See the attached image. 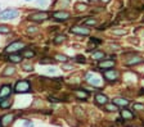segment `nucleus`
Segmentation results:
<instances>
[{"label":"nucleus","mask_w":144,"mask_h":127,"mask_svg":"<svg viewBox=\"0 0 144 127\" xmlns=\"http://www.w3.org/2000/svg\"><path fill=\"white\" fill-rule=\"evenodd\" d=\"M113 66H115L113 60H102L99 63V68H103V69H111L113 68Z\"/></svg>","instance_id":"ddd939ff"},{"label":"nucleus","mask_w":144,"mask_h":127,"mask_svg":"<svg viewBox=\"0 0 144 127\" xmlns=\"http://www.w3.org/2000/svg\"><path fill=\"white\" fill-rule=\"evenodd\" d=\"M91 42H95V44H100V40H97L95 37H93V39H91Z\"/></svg>","instance_id":"58836bf2"},{"label":"nucleus","mask_w":144,"mask_h":127,"mask_svg":"<svg viewBox=\"0 0 144 127\" xmlns=\"http://www.w3.org/2000/svg\"><path fill=\"white\" fill-rule=\"evenodd\" d=\"M91 57H93V59H95V60H102V59H104L106 54L103 53V51H99V50H97V51H94V53L91 54Z\"/></svg>","instance_id":"f3484780"},{"label":"nucleus","mask_w":144,"mask_h":127,"mask_svg":"<svg viewBox=\"0 0 144 127\" xmlns=\"http://www.w3.org/2000/svg\"><path fill=\"white\" fill-rule=\"evenodd\" d=\"M37 5H46V0H36Z\"/></svg>","instance_id":"f704fd0d"},{"label":"nucleus","mask_w":144,"mask_h":127,"mask_svg":"<svg viewBox=\"0 0 144 127\" xmlns=\"http://www.w3.org/2000/svg\"><path fill=\"white\" fill-rule=\"evenodd\" d=\"M73 94L77 99L80 100H86L89 98V93L85 91V90H73Z\"/></svg>","instance_id":"1a4fd4ad"},{"label":"nucleus","mask_w":144,"mask_h":127,"mask_svg":"<svg viewBox=\"0 0 144 127\" xmlns=\"http://www.w3.org/2000/svg\"><path fill=\"white\" fill-rule=\"evenodd\" d=\"M27 32H28V33H35V32H37V28H36V27H28Z\"/></svg>","instance_id":"72a5a7b5"},{"label":"nucleus","mask_w":144,"mask_h":127,"mask_svg":"<svg viewBox=\"0 0 144 127\" xmlns=\"http://www.w3.org/2000/svg\"><path fill=\"white\" fill-rule=\"evenodd\" d=\"M134 111H144V104H139V103H135L133 105Z\"/></svg>","instance_id":"cd10ccee"},{"label":"nucleus","mask_w":144,"mask_h":127,"mask_svg":"<svg viewBox=\"0 0 144 127\" xmlns=\"http://www.w3.org/2000/svg\"><path fill=\"white\" fill-rule=\"evenodd\" d=\"M103 77H104L106 80H108V81H115L118 77V72L116 69H106L104 72H103Z\"/></svg>","instance_id":"423d86ee"},{"label":"nucleus","mask_w":144,"mask_h":127,"mask_svg":"<svg viewBox=\"0 0 144 127\" xmlns=\"http://www.w3.org/2000/svg\"><path fill=\"white\" fill-rule=\"evenodd\" d=\"M26 2H30V0H26Z\"/></svg>","instance_id":"79ce46f5"},{"label":"nucleus","mask_w":144,"mask_h":127,"mask_svg":"<svg viewBox=\"0 0 144 127\" xmlns=\"http://www.w3.org/2000/svg\"><path fill=\"white\" fill-rule=\"evenodd\" d=\"M14 119V116L13 114H5L2 117V119H0V123H2L3 126H8L9 123H12V121Z\"/></svg>","instance_id":"2eb2a0df"},{"label":"nucleus","mask_w":144,"mask_h":127,"mask_svg":"<svg viewBox=\"0 0 144 127\" xmlns=\"http://www.w3.org/2000/svg\"><path fill=\"white\" fill-rule=\"evenodd\" d=\"M0 124H2V123H0Z\"/></svg>","instance_id":"37998d69"},{"label":"nucleus","mask_w":144,"mask_h":127,"mask_svg":"<svg viewBox=\"0 0 144 127\" xmlns=\"http://www.w3.org/2000/svg\"><path fill=\"white\" fill-rule=\"evenodd\" d=\"M8 59H9L12 63H18V62H21L22 57H21V54H10Z\"/></svg>","instance_id":"aec40b11"},{"label":"nucleus","mask_w":144,"mask_h":127,"mask_svg":"<svg viewBox=\"0 0 144 127\" xmlns=\"http://www.w3.org/2000/svg\"><path fill=\"white\" fill-rule=\"evenodd\" d=\"M54 59H57V60H59V62H68V57H66V55H62V54H57L55 57H54Z\"/></svg>","instance_id":"b1692460"},{"label":"nucleus","mask_w":144,"mask_h":127,"mask_svg":"<svg viewBox=\"0 0 144 127\" xmlns=\"http://www.w3.org/2000/svg\"><path fill=\"white\" fill-rule=\"evenodd\" d=\"M81 111H82V109H81V108H78V107H77V108H76V111H75V113L78 116V118H82V117H84V112H81Z\"/></svg>","instance_id":"7c9ffc66"},{"label":"nucleus","mask_w":144,"mask_h":127,"mask_svg":"<svg viewBox=\"0 0 144 127\" xmlns=\"http://www.w3.org/2000/svg\"><path fill=\"white\" fill-rule=\"evenodd\" d=\"M18 14H19V12H18L17 9L8 8V9H5L4 12L0 13V19H12V18H15Z\"/></svg>","instance_id":"f257e3e1"},{"label":"nucleus","mask_w":144,"mask_h":127,"mask_svg":"<svg viewBox=\"0 0 144 127\" xmlns=\"http://www.w3.org/2000/svg\"><path fill=\"white\" fill-rule=\"evenodd\" d=\"M10 32V28L5 25H0V33H9Z\"/></svg>","instance_id":"393cba45"},{"label":"nucleus","mask_w":144,"mask_h":127,"mask_svg":"<svg viewBox=\"0 0 144 127\" xmlns=\"http://www.w3.org/2000/svg\"><path fill=\"white\" fill-rule=\"evenodd\" d=\"M15 73V68L14 67H7L5 68V71H3V76H12V75H14Z\"/></svg>","instance_id":"412c9836"},{"label":"nucleus","mask_w":144,"mask_h":127,"mask_svg":"<svg viewBox=\"0 0 144 127\" xmlns=\"http://www.w3.org/2000/svg\"><path fill=\"white\" fill-rule=\"evenodd\" d=\"M141 62H143V60H141L140 58H138V57H136V58H133L131 60H127V62H126V66H133V64H139V63H141Z\"/></svg>","instance_id":"4be33fe9"},{"label":"nucleus","mask_w":144,"mask_h":127,"mask_svg":"<svg viewBox=\"0 0 144 127\" xmlns=\"http://www.w3.org/2000/svg\"><path fill=\"white\" fill-rule=\"evenodd\" d=\"M34 55H35V51L34 50H27V49L22 50V53H21V57H23V58H32Z\"/></svg>","instance_id":"6ab92c4d"},{"label":"nucleus","mask_w":144,"mask_h":127,"mask_svg":"<svg viewBox=\"0 0 144 127\" xmlns=\"http://www.w3.org/2000/svg\"><path fill=\"white\" fill-rule=\"evenodd\" d=\"M31 21H35V22H43L48 18V13L46 12H35L32 14H30L28 17Z\"/></svg>","instance_id":"20e7f679"},{"label":"nucleus","mask_w":144,"mask_h":127,"mask_svg":"<svg viewBox=\"0 0 144 127\" xmlns=\"http://www.w3.org/2000/svg\"><path fill=\"white\" fill-rule=\"evenodd\" d=\"M112 32H113V35H126V33H127V31L123 30V28H121V30L115 28V30H112Z\"/></svg>","instance_id":"a878e982"},{"label":"nucleus","mask_w":144,"mask_h":127,"mask_svg":"<svg viewBox=\"0 0 144 127\" xmlns=\"http://www.w3.org/2000/svg\"><path fill=\"white\" fill-rule=\"evenodd\" d=\"M49 100H50V101H53V103H58V101H60V99L54 98V96H50V98H49Z\"/></svg>","instance_id":"c9c22d12"},{"label":"nucleus","mask_w":144,"mask_h":127,"mask_svg":"<svg viewBox=\"0 0 144 127\" xmlns=\"http://www.w3.org/2000/svg\"><path fill=\"white\" fill-rule=\"evenodd\" d=\"M75 8H76L77 10H85V9H86V4H84V3L81 4V3H78V4L75 5Z\"/></svg>","instance_id":"c756f323"},{"label":"nucleus","mask_w":144,"mask_h":127,"mask_svg":"<svg viewBox=\"0 0 144 127\" xmlns=\"http://www.w3.org/2000/svg\"><path fill=\"white\" fill-rule=\"evenodd\" d=\"M10 86L9 85H4V86L0 89V100H3V99H5L8 95H10Z\"/></svg>","instance_id":"9b49d317"},{"label":"nucleus","mask_w":144,"mask_h":127,"mask_svg":"<svg viewBox=\"0 0 144 127\" xmlns=\"http://www.w3.org/2000/svg\"><path fill=\"white\" fill-rule=\"evenodd\" d=\"M53 63H54V60H52L49 58H44L40 60V64H53Z\"/></svg>","instance_id":"bb28decb"},{"label":"nucleus","mask_w":144,"mask_h":127,"mask_svg":"<svg viewBox=\"0 0 144 127\" xmlns=\"http://www.w3.org/2000/svg\"><path fill=\"white\" fill-rule=\"evenodd\" d=\"M85 78H86V81H88L89 83L93 85V86H95V85H99V82H100L99 77L95 76V75H93V73H88V75L85 76Z\"/></svg>","instance_id":"6e6552de"},{"label":"nucleus","mask_w":144,"mask_h":127,"mask_svg":"<svg viewBox=\"0 0 144 127\" xmlns=\"http://www.w3.org/2000/svg\"><path fill=\"white\" fill-rule=\"evenodd\" d=\"M130 101L127 99H125V98H116V99H113V104L117 105V107H127Z\"/></svg>","instance_id":"f8f14e48"},{"label":"nucleus","mask_w":144,"mask_h":127,"mask_svg":"<svg viewBox=\"0 0 144 127\" xmlns=\"http://www.w3.org/2000/svg\"><path fill=\"white\" fill-rule=\"evenodd\" d=\"M109 46H111V48H115V50H117V49H120V46H118L117 44H109Z\"/></svg>","instance_id":"e433bc0d"},{"label":"nucleus","mask_w":144,"mask_h":127,"mask_svg":"<svg viewBox=\"0 0 144 127\" xmlns=\"http://www.w3.org/2000/svg\"><path fill=\"white\" fill-rule=\"evenodd\" d=\"M22 68H23L25 71H32V69H34V67H32V66H30V64H23V66H22Z\"/></svg>","instance_id":"473e14b6"},{"label":"nucleus","mask_w":144,"mask_h":127,"mask_svg":"<svg viewBox=\"0 0 144 127\" xmlns=\"http://www.w3.org/2000/svg\"><path fill=\"white\" fill-rule=\"evenodd\" d=\"M102 2H103V3H108V2H109V0H102Z\"/></svg>","instance_id":"ea45409f"},{"label":"nucleus","mask_w":144,"mask_h":127,"mask_svg":"<svg viewBox=\"0 0 144 127\" xmlns=\"http://www.w3.org/2000/svg\"><path fill=\"white\" fill-rule=\"evenodd\" d=\"M25 48V44L22 41H15V42H12L10 45H8L7 46V49H5V51L7 53H15V51H18V50H21V49H23Z\"/></svg>","instance_id":"7ed1b4c3"},{"label":"nucleus","mask_w":144,"mask_h":127,"mask_svg":"<svg viewBox=\"0 0 144 127\" xmlns=\"http://www.w3.org/2000/svg\"><path fill=\"white\" fill-rule=\"evenodd\" d=\"M71 32L72 33H76V35H82V36H86L90 33V30L86 28L85 26H75L71 28Z\"/></svg>","instance_id":"39448f33"},{"label":"nucleus","mask_w":144,"mask_h":127,"mask_svg":"<svg viewBox=\"0 0 144 127\" xmlns=\"http://www.w3.org/2000/svg\"><path fill=\"white\" fill-rule=\"evenodd\" d=\"M95 101L99 105H106L108 103V98L106 95H103V94H97L95 95Z\"/></svg>","instance_id":"4468645a"},{"label":"nucleus","mask_w":144,"mask_h":127,"mask_svg":"<svg viewBox=\"0 0 144 127\" xmlns=\"http://www.w3.org/2000/svg\"><path fill=\"white\" fill-rule=\"evenodd\" d=\"M104 108H106L107 112H116V111H118V107H117V105H115L113 103H107L104 105Z\"/></svg>","instance_id":"a211bd4d"},{"label":"nucleus","mask_w":144,"mask_h":127,"mask_svg":"<svg viewBox=\"0 0 144 127\" xmlns=\"http://www.w3.org/2000/svg\"><path fill=\"white\" fill-rule=\"evenodd\" d=\"M70 17H71V14L68 12H65V10H58V12L53 13V18H55L58 21H67Z\"/></svg>","instance_id":"0eeeda50"},{"label":"nucleus","mask_w":144,"mask_h":127,"mask_svg":"<svg viewBox=\"0 0 144 127\" xmlns=\"http://www.w3.org/2000/svg\"><path fill=\"white\" fill-rule=\"evenodd\" d=\"M86 25H90V26L97 25V19H86V21H84V26H86Z\"/></svg>","instance_id":"c85d7f7f"},{"label":"nucleus","mask_w":144,"mask_h":127,"mask_svg":"<svg viewBox=\"0 0 144 127\" xmlns=\"http://www.w3.org/2000/svg\"><path fill=\"white\" fill-rule=\"evenodd\" d=\"M121 117H122L123 121H131V119H134V113L129 109H122L121 111Z\"/></svg>","instance_id":"9d476101"},{"label":"nucleus","mask_w":144,"mask_h":127,"mask_svg":"<svg viewBox=\"0 0 144 127\" xmlns=\"http://www.w3.org/2000/svg\"><path fill=\"white\" fill-rule=\"evenodd\" d=\"M65 39H66V37H65V35H58V36L53 40V42L58 45V44H62V42L65 41Z\"/></svg>","instance_id":"5701e85b"},{"label":"nucleus","mask_w":144,"mask_h":127,"mask_svg":"<svg viewBox=\"0 0 144 127\" xmlns=\"http://www.w3.org/2000/svg\"><path fill=\"white\" fill-rule=\"evenodd\" d=\"M25 126L26 127H34V123L32 122H25Z\"/></svg>","instance_id":"4c0bfd02"},{"label":"nucleus","mask_w":144,"mask_h":127,"mask_svg":"<svg viewBox=\"0 0 144 127\" xmlns=\"http://www.w3.org/2000/svg\"><path fill=\"white\" fill-rule=\"evenodd\" d=\"M10 105H12V100L8 99V98L0 100V108H2V109H7V108L10 107Z\"/></svg>","instance_id":"dca6fc26"},{"label":"nucleus","mask_w":144,"mask_h":127,"mask_svg":"<svg viewBox=\"0 0 144 127\" xmlns=\"http://www.w3.org/2000/svg\"><path fill=\"white\" fill-rule=\"evenodd\" d=\"M90 2H95V0H90Z\"/></svg>","instance_id":"a19ab883"},{"label":"nucleus","mask_w":144,"mask_h":127,"mask_svg":"<svg viewBox=\"0 0 144 127\" xmlns=\"http://www.w3.org/2000/svg\"><path fill=\"white\" fill-rule=\"evenodd\" d=\"M76 62H78V63H85V57H84V55H77V57H76Z\"/></svg>","instance_id":"2f4dec72"},{"label":"nucleus","mask_w":144,"mask_h":127,"mask_svg":"<svg viewBox=\"0 0 144 127\" xmlns=\"http://www.w3.org/2000/svg\"><path fill=\"white\" fill-rule=\"evenodd\" d=\"M30 82L26 81V80H22V81H18L15 83V91L17 93H28L30 91Z\"/></svg>","instance_id":"f03ea898"}]
</instances>
